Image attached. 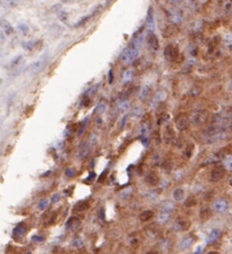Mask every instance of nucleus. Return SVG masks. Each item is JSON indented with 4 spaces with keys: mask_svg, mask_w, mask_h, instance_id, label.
<instances>
[{
    "mask_svg": "<svg viewBox=\"0 0 232 254\" xmlns=\"http://www.w3.org/2000/svg\"><path fill=\"white\" fill-rule=\"evenodd\" d=\"M225 165L226 168L230 171H232V155H229L225 159Z\"/></svg>",
    "mask_w": 232,
    "mask_h": 254,
    "instance_id": "nucleus-39",
    "label": "nucleus"
},
{
    "mask_svg": "<svg viewBox=\"0 0 232 254\" xmlns=\"http://www.w3.org/2000/svg\"><path fill=\"white\" fill-rule=\"evenodd\" d=\"M126 121H127V115L125 114L123 118H122V122H121V125H120V127H121V129H123V128H124V126H125V123H126Z\"/></svg>",
    "mask_w": 232,
    "mask_h": 254,
    "instance_id": "nucleus-46",
    "label": "nucleus"
},
{
    "mask_svg": "<svg viewBox=\"0 0 232 254\" xmlns=\"http://www.w3.org/2000/svg\"><path fill=\"white\" fill-rule=\"evenodd\" d=\"M47 61H48V55H47V54H44L42 56H40L36 61H34L31 64V66L29 68V72L33 74H38L44 68V66L47 64Z\"/></svg>",
    "mask_w": 232,
    "mask_h": 254,
    "instance_id": "nucleus-3",
    "label": "nucleus"
},
{
    "mask_svg": "<svg viewBox=\"0 0 232 254\" xmlns=\"http://www.w3.org/2000/svg\"><path fill=\"white\" fill-rule=\"evenodd\" d=\"M29 254H30V253H29Z\"/></svg>",
    "mask_w": 232,
    "mask_h": 254,
    "instance_id": "nucleus-55",
    "label": "nucleus"
},
{
    "mask_svg": "<svg viewBox=\"0 0 232 254\" xmlns=\"http://www.w3.org/2000/svg\"><path fill=\"white\" fill-rule=\"evenodd\" d=\"M228 209V203L224 199H219L214 202L213 203V210L216 213H224Z\"/></svg>",
    "mask_w": 232,
    "mask_h": 254,
    "instance_id": "nucleus-11",
    "label": "nucleus"
},
{
    "mask_svg": "<svg viewBox=\"0 0 232 254\" xmlns=\"http://www.w3.org/2000/svg\"><path fill=\"white\" fill-rule=\"evenodd\" d=\"M88 122H89V116L85 117V118L83 119V121L82 122L81 126H80V129H79V131H78V135H79V136L83 133V131H84V129H85V127H86Z\"/></svg>",
    "mask_w": 232,
    "mask_h": 254,
    "instance_id": "nucleus-34",
    "label": "nucleus"
},
{
    "mask_svg": "<svg viewBox=\"0 0 232 254\" xmlns=\"http://www.w3.org/2000/svg\"><path fill=\"white\" fill-rule=\"evenodd\" d=\"M34 44H35V42H34V41L30 40V41L25 42V43L23 44V46H24V48H25V49H26V50H32V49H33V47L34 46Z\"/></svg>",
    "mask_w": 232,
    "mask_h": 254,
    "instance_id": "nucleus-38",
    "label": "nucleus"
},
{
    "mask_svg": "<svg viewBox=\"0 0 232 254\" xmlns=\"http://www.w3.org/2000/svg\"><path fill=\"white\" fill-rule=\"evenodd\" d=\"M221 236V231L218 229H214L211 232V233L209 234V236L206 239V242L208 243H212L214 242H216Z\"/></svg>",
    "mask_w": 232,
    "mask_h": 254,
    "instance_id": "nucleus-17",
    "label": "nucleus"
},
{
    "mask_svg": "<svg viewBox=\"0 0 232 254\" xmlns=\"http://www.w3.org/2000/svg\"><path fill=\"white\" fill-rule=\"evenodd\" d=\"M190 121H191V119L186 114L178 115L176 120H175V124H176L177 129L180 130V131L186 130L190 125Z\"/></svg>",
    "mask_w": 232,
    "mask_h": 254,
    "instance_id": "nucleus-5",
    "label": "nucleus"
},
{
    "mask_svg": "<svg viewBox=\"0 0 232 254\" xmlns=\"http://www.w3.org/2000/svg\"><path fill=\"white\" fill-rule=\"evenodd\" d=\"M108 80H109V84H112L113 81V69H110V70H109V73H108Z\"/></svg>",
    "mask_w": 232,
    "mask_h": 254,
    "instance_id": "nucleus-45",
    "label": "nucleus"
},
{
    "mask_svg": "<svg viewBox=\"0 0 232 254\" xmlns=\"http://www.w3.org/2000/svg\"><path fill=\"white\" fill-rule=\"evenodd\" d=\"M105 108H106V104H105V103H104V102H103V101H101V102H99V103H98V104L96 105V107H95V111H96L98 114H102V113H103V112L105 111Z\"/></svg>",
    "mask_w": 232,
    "mask_h": 254,
    "instance_id": "nucleus-32",
    "label": "nucleus"
},
{
    "mask_svg": "<svg viewBox=\"0 0 232 254\" xmlns=\"http://www.w3.org/2000/svg\"><path fill=\"white\" fill-rule=\"evenodd\" d=\"M172 197L175 201L177 202H180L181 201L183 198H184V191L181 189V188H177L173 191V193H172Z\"/></svg>",
    "mask_w": 232,
    "mask_h": 254,
    "instance_id": "nucleus-21",
    "label": "nucleus"
},
{
    "mask_svg": "<svg viewBox=\"0 0 232 254\" xmlns=\"http://www.w3.org/2000/svg\"><path fill=\"white\" fill-rule=\"evenodd\" d=\"M96 120H97L98 123H102L103 122V121H101V118H99V117H96Z\"/></svg>",
    "mask_w": 232,
    "mask_h": 254,
    "instance_id": "nucleus-52",
    "label": "nucleus"
},
{
    "mask_svg": "<svg viewBox=\"0 0 232 254\" xmlns=\"http://www.w3.org/2000/svg\"><path fill=\"white\" fill-rule=\"evenodd\" d=\"M91 17V15H86V16H83V17H82V19L81 20H79L76 24H75V26L77 27V26H80V25H82L83 24H84L89 18Z\"/></svg>",
    "mask_w": 232,
    "mask_h": 254,
    "instance_id": "nucleus-40",
    "label": "nucleus"
},
{
    "mask_svg": "<svg viewBox=\"0 0 232 254\" xmlns=\"http://www.w3.org/2000/svg\"><path fill=\"white\" fill-rule=\"evenodd\" d=\"M149 91H150L149 86H148V85H143V86L142 87L141 91H140V94H139L140 99H141V100H144V99L148 96Z\"/></svg>",
    "mask_w": 232,
    "mask_h": 254,
    "instance_id": "nucleus-29",
    "label": "nucleus"
},
{
    "mask_svg": "<svg viewBox=\"0 0 232 254\" xmlns=\"http://www.w3.org/2000/svg\"><path fill=\"white\" fill-rule=\"evenodd\" d=\"M91 149H90V145L86 141H83L80 144H79V149H78V158L81 160L85 159L89 154H90Z\"/></svg>",
    "mask_w": 232,
    "mask_h": 254,
    "instance_id": "nucleus-7",
    "label": "nucleus"
},
{
    "mask_svg": "<svg viewBox=\"0 0 232 254\" xmlns=\"http://www.w3.org/2000/svg\"><path fill=\"white\" fill-rule=\"evenodd\" d=\"M223 176H224V170L221 169V168L214 169L211 172V181H213V182H217V181L221 180Z\"/></svg>",
    "mask_w": 232,
    "mask_h": 254,
    "instance_id": "nucleus-16",
    "label": "nucleus"
},
{
    "mask_svg": "<svg viewBox=\"0 0 232 254\" xmlns=\"http://www.w3.org/2000/svg\"><path fill=\"white\" fill-rule=\"evenodd\" d=\"M169 1H171V2H172V3H176V2H178L179 0H169Z\"/></svg>",
    "mask_w": 232,
    "mask_h": 254,
    "instance_id": "nucleus-53",
    "label": "nucleus"
},
{
    "mask_svg": "<svg viewBox=\"0 0 232 254\" xmlns=\"http://www.w3.org/2000/svg\"><path fill=\"white\" fill-rule=\"evenodd\" d=\"M196 203H197V201H196L195 197H194V196H189V197L186 199V201H185V203H184V205H185L186 207H192V206H194Z\"/></svg>",
    "mask_w": 232,
    "mask_h": 254,
    "instance_id": "nucleus-31",
    "label": "nucleus"
},
{
    "mask_svg": "<svg viewBox=\"0 0 232 254\" xmlns=\"http://www.w3.org/2000/svg\"><path fill=\"white\" fill-rule=\"evenodd\" d=\"M210 254H214V253H210Z\"/></svg>",
    "mask_w": 232,
    "mask_h": 254,
    "instance_id": "nucleus-54",
    "label": "nucleus"
},
{
    "mask_svg": "<svg viewBox=\"0 0 232 254\" xmlns=\"http://www.w3.org/2000/svg\"><path fill=\"white\" fill-rule=\"evenodd\" d=\"M33 240H34V241H42L43 238H41V237H39V236H34V237H33Z\"/></svg>",
    "mask_w": 232,
    "mask_h": 254,
    "instance_id": "nucleus-50",
    "label": "nucleus"
},
{
    "mask_svg": "<svg viewBox=\"0 0 232 254\" xmlns=\"http://www.w3.org/2000/svg\"><path fill=\"white\" fill-rule=\"evenodd\" d=\"M166 97H167V94H166L164 91H160V92H158V93L155 94L154 98H153V104H157V103H159V102L163 101Z\"/></svg>",
    "mask_w": 232,
    "mask_h": 254,
    "instance_id": "nucleus-25",
    "label": "nucleus"
},
{
    "mask_svg": "<svg viewBox=\"0 0 232 254\" xmlns=\"http://www.w3.org/2000/svg\"><path fill=\"white\" fill-rule=\"evenodd\" d=\"M89 203L85 201H81L78 202L75 205H74V210L76 212H83L85 210H87L89 208Z\"/></svg>",
    "mask_w": 232,
    "mask_h": 254,
    "instance_id": "nucleus-22",
    "label": "nucleus"
},
{
    "mask_svg": "<svg viewBox=\"0 0 232 254\" xmlns=\"http://www.w3.org/2000/svg\"><path fill=\"white\" fill-rule=\"evenodd\" d=\"M132 71L131 69L126 70L123 74V83H124V84L128 83L132 80Z\"/></svg>",
    "mask_w": 232,
    "mask_h": 254,
    "instance_id": "nucleus-30",
    "label": "nucleus"
},
{
    "mask_svg": "<svg viewBox=\"0 0 232 254\" xmlns=\"http://www.w3.org/2000/svg\"><path fill=\"white\" fill-rule=\"evenodd\" d=\"M65 174H66V176H68V177H73V176H74L75 172H74V168H67L66 171H65Z\"/></svg>",
    "mask_w": 232,
    "mask_h": 254,
    "instance_id": "nucleus-42",
    "label": "nucleus"
},
{
    "mask_svg": "<svg viewBox=\"0 0 232 254\" xmlns=\"http://www.w3.org/2000/svg\"><path fill=\"white\" fill-rule=\"evenodd\" d=\"M158 222L160 223H168L169 221H170V219H171V214H170V213H166V212H162V213H160L159 215H158Z\"/></svg>",
    "mask_w": 232,
    "mask_h": 254,
    "instance_id": "nucleus-23",
    "label": "nucleus"
},
{
    "mask_svg": "<svg viewBox=\"0 0 232 254\" xmlns=\"http://www.w3.org/2000/svg\"><path fill=\"white\" fill-rule=\"evenodd\" d=\"M1 4L5 8H11L18 4V0H1Z\"/></svg>",
    "mask_w": 232,
    "mask_h": 254,
    "instance_id": "nucleus-27",
    "label": "nucleus"
},
{
    "mask_svg": "<svg viewBox=\"0 0 232 254\" xmlns=\"http://www.w3.org/2000/svg\"><path fill=\"white\" fill-rule=\"evenodd\" d=\"M1 27H2V31L6 35H9L14 32V29L11 25V24L7 21V20H1Z\"/></svg>",
    "mask_w": 232,
    "mask_h": 254,
    "instance_id": "nucleus-18",
    "label": "nucleus"
},
{
    "mask_svg": "<svg viewBox=\"0 0 232 254\" xmlns=\"http://www.w3.org/2000/svg\"><path fill=\"white\" fill-rule=\"evenodd\" d=\"M200 92H201V89L200 88H194L193 90H191V95H193V96H195V95H197L198 94H200Z\"/></svg>",
    "mask_w": 232,
    "mask_h": 254,
    "instance_id": "nucleus-47",
    "label": "nucleus"
},
{
    "mask_svg": "<svg viewBox=\"0 0 232 254\" xmlns=\"http://www.w3.org/2000/svg\"><path fill=\"white\" fill-rule=\"evenodd\" d=\"M168 119H169V115H167V114L163 115V116L162 117V119H161V124H165V123H167V122H168Z\"/></svg>",
    "mask_w": 232,
    "mask_h": 254,
    "instance_id": "nucleus-48",
    "label": "nucleus"
},
{
    "mask_svg": "<svg viewBox=\"0 0 232 254\" xmlns=\"http://www.w3.org/2000/svg\"><path fill=\"white\" fill-rule=\"evenodd\" d=\"M27 232V225L25 223H20L15 228V234L18 237H23Z\"/></svg>",
    "mask_w": 232,
    "mask_h": 254,
    "instance_id": "nucleus-15",
    "label": "nucleus"
},
{
    "mask_svg": "<svg viewBox=\"0 0 232 254\" xmlns=\"http://www.w3.org/2000/svg\"><path fill=\"white\" fill-rule=\"evenodd\" d=\"M132 187H128V188L124 189V190L121 193L120 197L123 198V199L128 198V197L132 194Z\"/></svg>",
    "mask_w": 232,
    "mask_h": 254,
    "instance_id": "nucleus-33",
    "label": "nucleus"
},
{
    "mask_svg": "<svg viewBox=\"0 0 232 254\" xmlns=\"http://www.w3.org/2000/svg\"><path fill=\"white\" fill-rule=\"evenodd\" d=\"M59 200H60V194H59V193H54V194H53V196H52V198H51V202H52L53 203H58Z\"/></svg>",
    "mask_w": 232,
    "mask_h": 254,
    "instance_id": "nucleus-44",
    "label": "nucleus"
},
{
    "mask_svg": "<svg viewBox=\"0 0 232 254\" xmlns=\"http://www.w3.org/2000/svg\"><path fill=\"white\" fill-rule=\"evenodd\" d=\"M157 195H158V193H157L156 191H150V192L147 193V196H148V198H149L150 200H154V199L157 197Z\"/></svg>",
    "mask_w": 232,
    "mask_h": 254,
    "instance_id": "nucleus-41",
    "label": "nucleus"
},
{
    "mask_svg": "<svg viewBox=\"0 0 232 254\" xmlns=\"http://www.w3.org/2000/svg\"><path fill=\"white\" fill-rule=\"evenodd\" d=\"M139 50H140V47L130 43V45L123 51V54H122V60L123 63L125 64H131L132 63L136 57L138 56V54H139Z\"/></svg>",
    "mask_w": 232,
    "mask_h": 254,
    "instance_id": "nucleus-1",
    "label": "nucleus"
},
{
    "mask_svg": "<svg viewBox=\"0 0 232 254\" xmlns=\"http://www.w3.org/2000/svg\"><path fill=\"white\" fill-rule=\"evenodd\" d=\"M153 216V212L152 211H144L139 215V220L141 222H147Z\"/></svg>",
    "mask_w": 232,
    "mask_h": 254,
    "instance_id": "nucleus-24",
    "label": "nucleus"
},
{
    "mask_svg": "<svg viewBox=\"0 0 232 254\" xmlns=\"http://www.w3.org/2000/svg\"><path fill=\"white\" fill-rule=\"evenodd\" d=\"M225 43L227 45H232V34H228L225 36Z\"/></svg>",
    "mask_w": 232,
    "mask_h": 254,
    "instance_id": "nucleus-43",
    "label": "nucleus"
},
{
    "mask_svg": "<svg viewBox=\"0 0 232 254\" xmlns=\"http://www.w3.org/2000/svg\"><path fill=\"white\" fill-rule=\"evenodd\" d=\"M147 44L151 49L156 51L159 48V41L153 33H149L147 35Z\"/></svg>",
    "mask_w": 232,
    "mask_h": 254,
    "instance_id": "nucleus-12",
    "label": "nucleus"
},
{
    "mask_svg": "<svg viewBox=\"0 0 232 254\" xmlns=\"http://www.w3.org/2000/svg\"><path fill=\"white\" fill-rule=\"evenodd\" d=\"M190 226H191L190 222H188L187 220H184V219H177L173 223L174 230L178 231V232L187 231L190 228Z\"/></svg>",
    "mask_w": 232,
    "mask_h": 254,
    "instance_id": "nucleus-10",
    "label": "nucleus"
},
{
    "mask_svg": "<svg viewBox=\"0 0 232 254\" xmlns=\"http://www.w3.org/2000/svg\"><path fill=\"white\" fill-rule=\"evenodd\" d=\"M17 28H18V30H19V32L22 34H24V35H25L28 31H29V27L26 25H25V24H20V25H17Z\"/></svg>",
    "mask_w": 232,
    "mask_h": 254,
    "instance_id": "nucleus-37",
    "label": "nucleus"
},
{
    "mask_svg": "<svg viewBox=\"0 0 232 254\" xmlns=\"http://www.w3.org/2000/svg\"><path fill=\"white\" fill-rule=\"evenodd\" d=\"M72 245H73L74 247L79 248V247H82V246L83 245V241H82V239H81L80 237H75V238L72 241Z\"/></svg>",
    "mask_w": 232,
    "mask_h": 254,
    "instance_id": "nucleus-35",
    "label": "nucleus"
},
{
    "mask_svg": "<svg viewBox=\"0 0 232 254\" xmlns=\"http://www.w3.org/2000/svg\"><path fill=\"white\" fill-rule=\"evenodd\" d=\"M146 254H159L157 252H154V251H150V252H148Z\"/></svg>",
    "mask_w": 232,
    "mask_h": 254,
    "instance_id": "nucleus-51",
    "label": "nucleus"
},
{
    "mask_svg": "<svg viewBox=\"0 0 232 254\" xmlns=\"http://www.w3.org/2000/svg\"><path fill=\"white\" fill-rule=\"evenodd\" d=\"M193 242H194V239H193L192 237H187V238L183 239V240L181 242V243H180V248L182 249V250H186V249L190 248V247L192 245Z\"/></svg>",
    "mask_w": 232,
    "mask_h": 254,
    "instance_id": "nucleus-20",
    "label": "nucleus"
},
{
    "mask_svg": "<svg viewBox=\"0 0 232 254\" xmlns=\"http://www.w3.org/2000/svg\"><path fill=\"white\" fill-rule=\"evenodd\" d=\"M80 225H81V220L76 216L70 217L65 223V228L68 231H72V232L77 230Z\"/></svg>",
    "mask_w": 232,
    "mask_h": 254,
    "instance_id": "nucleus-9",
    "label": "nucleus"
},
{
    "mask_svg": "<svg viewBox=\"0 0 232 254\" xmlns=\"http://www.w3.org/2000/svg\"><path fill=\"white\" fill-rule=\"evenodd\" d=\"M150 123L149 121L145 120L143 121L139 129V134H140V139L144 146H148L149 144V140H150Z\"/></svg>",
    "mask_w": 232,
    "mask_h": 254,
    "instance_id": "nucleus-4",
    "label": "nucleus"
},
{
    "mask_svg": "<svg viewBox=\"0 0 232 254\" xmlns=\"http://www.w3.org/2000/svg\"><path fill=\"white\" fill-rule=\"evenodd\" d=\"M100 217H101V219L104 220V209L103 208H102L100 211Z\"/></svg>",
    "mask_w": 232,
    "mask_h": 254,
    "instance_id": "nucleus-49",
    "label": "nucleus"
},
{
    "mask_svg": "<svg viewBox=\"0 0 232 254\" xmlns=\"http://www.w3.org/2000/svg\"><path fill=\"white\" fill-rule=\"evenodd\" d=\"M146 25L149 33H153L155 29V22H154V14H153V8L150 6L148 8L147 16H146Z\"/></svg>",
    "mask_w": 232,
    "mask_h": 254,
    "instance_id": "nucleus-6",
    "label": "nucleus"
},
{
    "mask_svg": "<svg viewBox=\"0 0 232 254\" xmlns=\"http://www.w3.org/2000/svg\"><path fill=\"white\" fill-rule=\"evenodd\" d=\"M160 209H161L162 212L170 213V212H172L175 209V204L171 201H163L160 204Z\"/></svg>",
    "mask_w": 232,
    "mask_h": 254,
    "instance_id": "nucleus-14",
    "label": "nucleus"
},
{
    "mask_svg": "<svg viewBox=\"0 0 232 254\" xmlns=\"http://www.w3.org/2000/svg\"><path fill=\"white\" fill-rule=\"evenodd\" d=\"M209 118V112L207 110L201 109V110H197L194 113H192L191 116V122L197 126L203 125Z\"/></svg>",
    "mask_w": 232,
    "mask_h": 254,
    "instance_id": "nucleus-2",
    "label": "nucleus"
},
{
    "mask_svg": "<svg viewBox=\"0 0 232 254\" xmlns=\"http://www.w3.org/2000/svg\"><path fill=\"white\" fill-rule=\"evenodd\" d=\"M171 18L174 23H180L182 20V16H181V13L176 10L171 11Z\"/></svg>",
    "mask_w": 232,
    "mask_h": 254,
    "instance_id": "nucleus-26",
    "label": "nucleus"
},
{
    "mask_svg": "<svg viewBox=\"0 0 232 254\" xmlns=\"http://www.w3.org/2000/svg\"><path fill=\"white\" fill-rule=\"evenodd\" d=\"M146 183L151 186H155L159 183V178L155 173H150L146 176Z\"/></svg>",
    "mask_w": 232,
    "mask_h": 254,
    "instance_id": "nucleus-19",
    "label": "nucleus"
},
{
    "mask_svg": "<svg viewBox=\"0 0 232 254\" xmlns=\"http://www.w3.org/2000/svg\"><path fill=\"white\" fill-rule=\"evenodd\" d=\"M164 54L169 61L174 60L178 55V48L173 45H168L164 49Z\"/></svg>",
    "mask_w": 232,
    "mask_h": 254,
    "instance_id": "nucleus-8",
    "label": "nucleus"
},
{
    "mask_svg": "<svg viewBox=\"0 0 232 254\" xmlns=\"http://www.w3.org/2000/svg\"><path fill=\"white\" fill-rule=\"evenodd\" d=\"M130 106V101L126 99H122L118 102V107L121 111H125Z\"/></svg>",
    "mask_w": 232,
    "mask_h": 254,
    "instance_id": "nucleus-28",
    "label": "nucleus"
},
{
    "mask_svg": "<svg viewBox=\"0 0 232 254\" xmlns=\"http://www.w3.org/2000/svg\"><path fill=\"white\" fill-rule=\"evenodd\" d=\"M48 204H49L48 200H47V199H43V200H41V201L39 202V203H38V209H39V210H44V209L47 208Z\"/></svg>",
    "mask_w": 232,
    "mask_h": 254,
    "instance_id": "nucleus-36",
    "label": "nucleus"
},
{
    "mask_svg": "<svg viewBox=\"0 0 232 254\" xmlns=\"http://www.w3.org/2000/svg\"><path fill=\"white\" fill-rule=\"evenodd\" d=\"M144 114V109L140 104H135L132 107L131 115L134 118H141Z\"/></svg>",
    "mask_w": 232,
    "mask_h": 254,
    "instance_id": "nucleus-13",
    "label": "nucleus"
}]
</instances>
